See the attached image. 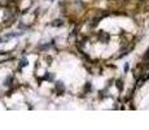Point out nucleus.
Returning a JSON list of instances; mask_svg holds the SVG:
<instances>
[{"label": "nucleus", "mask_w": 149, "mask_h": 130, "mask_svg": "<svg viewBox=\"0 0 149 130\" xmlns=\"http://www.w3.org/2000/svg\"><path fill=\"white\" fill-rule=\"evenodd\" d=\"M117 87H118L119 90H123V82L122 81H117Z\"/></svg>", "instance_id": "nucleus-6"}, {"label": "nucleus", "mask_w": 149, "mask_h": 130, "mask_svg": "<svg viewBox=\"0 0 149 130\" xmlns=\"http://www.w3.org/2000/svg\"><path fill=\"white\" fill-rule=\"evenodd\" d=\"M27 64H29L27 59H26V57H24V59L21 60V64H19V68H24V66H26Z\"/></svg>", "instance_id": "nucleus-4"}, {"label": "nucleus", "mask_w": 149, "mask_h": 130, "mask_svg": "<svg viewBox=\"0 0 149 130\" xmlns=\"http://www.w3.org/2000/svg\"><path fill=\"white\" fill-rule=\"evenodd\" d=\"M99 38H100V42L101 43H108L109 42V35L108 34H105V33H100Z\"/></svg>", "instance_id": "nucleus-2"}, {"label": "nucleus", "mask_w": 149, "mask_h": 130, "mask_svg": "<svg viewBox=\"0 0 149 130\" xmlns=\"http://www.w3.org/2000/svg\"><path fill=\"white\" fill-rule=\"evenodd\" d=\"M44 78H45V79H52L53 76H52V74H47V76H45Z\"/></svg>", "instance_id": "nucleus-8"}, {"label": "nucleus", "mask_w": 149, "mask_h": 130, "mask_svg": "<svg viewBox=\"0 0 149 130\" xmlns=\"http://www.w3.org/2000/svg\"><path fill=\"white\" fill-rule=\"evenodd\" d=\"M64 25V21L62 20H54V22H52V26H62Z\"/></svg>", "instance_id": "nucleus-3"}, {"label": "nucleus", "mask_w": 149, "mask_h": 130, "mask_svg": "<svg viewBox=\"0 0 149 130\" xmlns=\"http://www.w3.org/2000/svg\"><path fill=\"white\" fill-rule=\"evenodd\" d=\"M148 59H149V50L147 51V53L144 55V60H148Z\"/></svg>", "instance_id": "nucleus-9"}, {"label": "nucleus", "mask_w": 149, "mask_h": 130, "mask_svg": "<svg viewBox=\"0 0 149 130\" xmlns=\"http://www.w3.org/2000/svg\"><path fill=\"white\" fill-rule=\"evenodd\" d=\"M56 90L58 92V95H62L65 92V86H64V82H61V81H58V82H56Z\"/></svg>", "instance_id": "nucleus-1"}, {"label": "nucleus", "mask_w": 149, "mask_h": 130, "mask_svg": "<svg viewBox=\"0 0 149 130\" xmlns=\"http://www.w3.org/2000/svg\"><path fill=\"white\" fill-rule=\"evenodd\" d=\"M12 81H13V77H8L7 79L4 81V85H5V86H10V85H12V83H10Z\"/></svg>", "instance_id": "nucleus-5"}, {"label": "nucleus", "mask_w": 149, "mask_h": 130, "mask_svg": "<svg viewBox=\"0 0 149 130\" xmlns=\"http://www.w3.org/2000/svg\"><path fill=\"white\" fill-rule=\"evenodd\" d=\"M128 70V64H126L125 65V72H127Z\"/></svg>", "instance_id": "nucleus-10"}, {"label": "nucleus", "mask_w": 149, "mask_h": 130, "mask_svg": "<svg viewBox=\"0 0 149 130\" xmlns=\"http://www.w3.org/2000/svg\"><path fill=\"white\" fill-rule=\"evenodd\" d=\"M52 1H53V0H52Z\"/></svg>", "instance_id": "nucleus-11"}, {"label": "nucleus", "mask_w": 149, "mask_h": 130, "mask_svg": "<svg viewBox=\"0 0 149 130\" xmlns=\"http://www.w3.org/2000/svg\"><path fill=\"white\" fill-rule=\"evenodd\" d=\"M128 53V50H122V53H119V57H123Z\"/></svg>", "instance_id": "nucleus-7"}]
</instances>
